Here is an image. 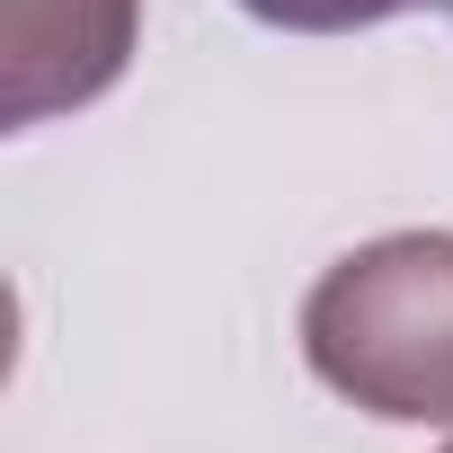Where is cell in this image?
Returning <instances> with one entry per match:
<instances>
[{
	"mask_svg": "<svg viewBox=\"0 0 453 453\" xmlns=\"http://www.w3.org/2000/svg\"><path fill=\"white\" fill-rule=\"evenodd\" d=\"M142 0H0V116L10 134L107 98L134 63Z\"/></svg>",
	"mask_w": 453,
	"mask_h": 453,
	"instance_id": "2",
	"label": "cell"
},
{
	"mask_svg": "<svg viewBox=\"0 0 453 453\" xmlns=\"http://www.w3.org/2000/svg\"><path fill=\"white\" fill-rule=\"evenodd\" d=\"M241 10L267 27H294V36H356V27H382L409 10H444V0H241Z\"/></svg>",
	"mask_w": 453,
	"mask_h": 453,
	"instance_id": "3",
	"label": "cell"
},
{
	"mask_svg": "<svg viewBox=\"0 0 453 453\" xmlns=\"http://www.w3.org/2000/svg\"><path fill=\"white\" fill-rule=\"evenodd\" d=\"M444 453H453V444H444Z\"/></svg>",
	"mask_w": 453,
	"mask_h": 453,
	"instance_id": "4",
	"label": "cell"
},
{
	"mask_svg": "<svg viewBox=\"0 0 453 453\" xmlns=\"http://www.w3.org/2000/svg\"><path fill=\"white\" fill-rule=\"evenodd\" d=\"M303 356L338 400L391 426H453V232L347 250L303 294Z\"/></svg>",
	"mask_w": 453,
	"mask_h": 453,
	"instance_id": "1",
	"label": "cell"
}]
</instances>
